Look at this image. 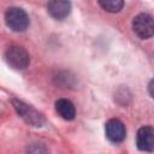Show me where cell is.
Returning <instances> with one entry per match:
<instances>
[{"mask_svg":"<svg viewBox=\"0 0 154 154\" xmlns=\"http://www.w3.org/2000/svg\"><path fill=\"white\" fill-rule=\"evenodd\" d=\"M12 105L16 109V112L18 113V116L29 125L31 126H36L40 128L45 124V117L36 111L32 106L18 100V99H12Z\"/></svg>","mask_w":154,"mask_h":154,"instance_id":"obj_1","label":"cell"},{"mask_svg":"<svg viewBox=\"0 0 154 154\" xmlns=\"http://www.w3.org/2000/svg\"><path fill=\"white\" fill-rule=\"evenodd\" d=\"M5 23L11 30L16 32L24 31L29 26V16L23 8L13 6L6 10Z\"/></svg>","mask_w":154,"mask_h":154,"instance_id":"obj_2","label":"cell"},{"mask_svg":"<svg viewBox=\"0 0 154 154\" xmlns=\"http://www.w3.org/2000/svg\"><path fill=\"white\" fill-rule=\"evenodd\" d=\"M7 64L16 70H24L30 63L29 54L22 46H11L5 54Z\"/></svg>","mask_w":154,"mask_h":154,"instance_id":"obj_3","label":"cell"},{"mask_svg":"<svg viewBox=\"0 0 154 154\" xmlns=\"http://www.w3.org/2000/svg\"><path fill=\"white\" fill-rule=\"evenodd\" d=\"M132 30L140 38H149L154 32L153 17L148 13H140L132 20Z\"/></svg>","mask_w":154,"mask_h":154,"instance_id":"obj_4","label":"cell"},{"mask_svg":"<svg viewBox=\"0 0 154 154\" xmlns=\"http://www.w3.org/2000/svg\"><path fill=\"white\" fill-rule=\"evenodd\" d=\"M105 131L107 138L113 143H120L126 137V130L123 122L117 118L109 119L105 125Z\"/></svg>","mask_w":154,"mask_h":154,"instance_id":"obj_5","label":"cell"},{"mask_svg":"<svg viewBox=\"0 0 154 154\" xmlns=\"http://www.w3.org/2000/svg\"><path fill=\"white\" fill-rule=\"evenodd\" d=\"M136 146L142 152H153L154 149V131L152 126H142L136 135Z\"/></svg>","mask_w":154,"mask_h":154,"instance_id":"obj_6","label":"cell"},{"mask_svg":"<svg viewBox=\"0 0 154 154\" xmlns=\"http://www.w3.org/2000/svg\"><path fill=\"white\" fill-rule=\"evenodd\" d=\"M47 10H48V13L53 18L61 20L69 16V13L71 11V4L69 1L54 0V1H49L47 4Z\"/></svg>","mask_w":154,"mask_h":154,"instance_id":"obj_7","label":"cell"},{"mask_svg":"<svg viewBox=\"0 0 154 154\" xmlns=\"http://www.w3.org/2000/svg\"><path fill=\"white\" fill-rule=\"evenodd\" d=\"M55 111L57 113L65 120H72L76 117L75 105L67 99H59L55 101Z\"/></svg>","mask_w":154,"mask_h":154,"instance_id":"obj_8","label":"cell"},{"mask_svg":"<svg viewBox=\"0 0 154 154\" xmlns=\"http://www.w3.org/2000/svg\"><path fill=\"white\" fill-rule=\"evenodd\" d=\"M99 5L105 11L116 13V12H119L123 8L124 2L120 1V0H101V1H99Z\"/></svg>","mask_w":154,"mask_h":154,"instance_id":"obj_9","label":"cell"},{"mask_svg":"<svg viewBox=\"0 0 154 154\" xmlns=\"http://www.w3.org/2000/svg\"><path fill=\"white\" fill-rule=\"evenodd\" d=\"M28 154H46V148L40 143H32L28 147Z\"/></svg>","mask_w":154,"mask_h":154,"instance_id":"obj_10","label":"cell"}]
</instances>
